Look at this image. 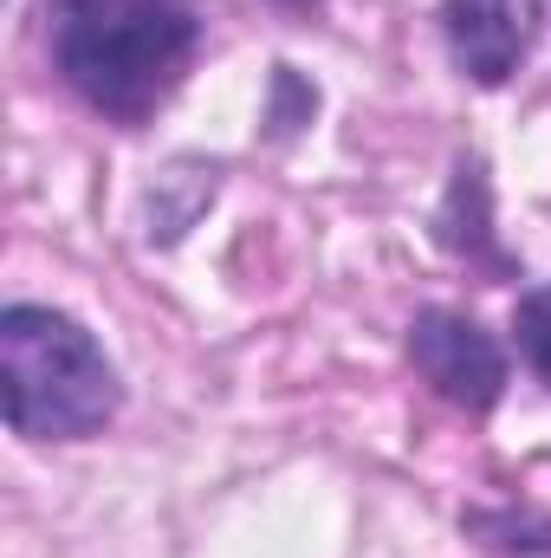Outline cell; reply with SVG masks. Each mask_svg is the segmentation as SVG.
<instances>
[{
  "label": "cell",
  "instance_id": "6da1fadb",
  "mask_svg": "<svg viewBox=\"0 0 551 558\" xmlns=\"http://www.w3.org/2000/svg\"><path fill=\"white\" fill-rule=\"evenodd\" d=\"M52 52L65 85L105 118H149L195 59L188 0H59Z\"/></svg>",
  "mask_w": 551,
  "mask_h": 558
},
{
  "label": "cell",
  "instance_id": "277c9868",
  "mask_svg": "<svg viewBox=\"0 0 551 558\" xmlns=\"http://www.w3.org/2000/svg\"><path fill=\"white\" fill-rule=\"evenodd\" d=\"M441 33L474 85H506L539 39V0H448Z\"/></svg>",
  "mask_w": 551,
  "mask_h": 558
},
{
  "label": "cell",
  "instance_id": "5b68a950",
  "mask_svg": "<svg viewBox=\"0 0 551 558\" xmlns=\"http://www.w3.org/2000/svg\"><path fill=\"white\" fill-rule=\"evenodd\" d=\"M513 331H519V351H526V364H532V371L551 384V286H532V292L519 299V312H513Z\"/></svg>",
  "mask_w": 551,
  "mask_h": 558
},
{
  "label": "cell",
  "instance_id": "7a4b0ae2",
  "mask_svg": "<svg viewBox=\"0 0 551 558\" xmlns=\"http://www.w3.org/2000/svg\"><path fill=\"white\" fill-rule=\"evenodd\" d=\"M118 371L78 318L52 305H13L0 318V403L13 435L78 441L118 416Z\"/></svg>",
  "mask_w": 551,
  "mask_h": 558
},
{
  "label": "cell",
  "instance_id": "3957f363",
  "mask_svg": "<svg viewBox=\"0 0 551 558\" xmlns=\"http://www.w3.org/2000/svg\"><path fill=\"white\" fill-rule=\"evenodd\" d=\"M415 371L461 410H493L506 390V351L467 312H421L409 325Z\"/></svg>",
  "mask_w": 551,
  "mask_h": 558
}]
</instances>
